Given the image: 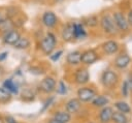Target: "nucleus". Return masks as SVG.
Segmentation results:
<instances>
[{
  "label": "nucleus",
  "instance_id": "9b49d317",
  "mask_svg": "<svg viewBox=\"0 0 132 123\" xmlns=\"http://www.w3.org/2000/svg\"><path fill=\"white\" fill-rule=\"evenodd\" d=\"M62 38L66 41H70L71 39L74 38V29H73V24H67L63 31H62Z\"/></svg>",
  "mask_w": 132,
  "mask_h": 123
},
{
  "label": "nucleus",
  "instance_id": "2f4dec72",
  "mask_svg": "<svg viewBox=\"0 0 132 123\" xmlns=\"http://www.w3.org/2000/svg\"><path fill=\"white\" fill-rule=\"evenodd\" d=\"M7 57V53L6 52H3V53H0V61H3L5 60Z\"/></svg>",
  "mask_w": 132,
  "mask_h": 123
},
{
  "label": "nucleus",
  "instance_id": "a211bd4d",
  "mask_svg": "<svg viewBox=\"0 0 132 123\" xmlns=\"http://www.w3.org/2000/svg\"><path fill=\"white\" fill-rule=\"evenodd\" d=\"M73 29H74V38L80 39V38L86 37L87 33L81 24H73Z\"/></svg>",
  "mask_w": 132,
  "mask_h": 123
},
{
  "label": "nucleus",
  "instance_id": "473e14b6",
  "mask_svg": "<svg viewBox=\"0 0 132 123\" xmlns=\"http://www.w3.org/2000/svg\"><path fill=\"white\" fill-rule=\"evenodd\" d=\"M127 83H128V86H129V90L132 91V75L130 76L129 81H127Z\"/></svg>",
  "mask_w": 132,
  "mask_h": 123
},
{
  "label": "nucleus",
  "instance_id": "c9c22d12",
  "mask_svg": "<svg viewBox=\"0 0 132 123\" xmlns=\"http://www.w3.org/2000/svg\"><path fill=\"white\" fill-rule=\"evenodd\" d=\"M2 20V16H1V13H0V21Z\"/></svg>",
  "mask_w": 132,
  "mask_h": 123
},
{
  "label": "nucleus",
  "instance_id": "5701e85b",
  "mask_svg": "<svg viewBox=\"0 0 132 123\" xmlns=\"http://www.w3.org/2000/svg\"><path fill=\"white\" fill-rule=\"evenodd\" d=\"M10 98H11V93L7 89H5L4 87L0 88V102L5 103V102L9 101Z\"/></svg>",
  "mask_w": 132,
  "mask_h": 123
},
{
  "label": "nucleus",
  "instance_id": "bb28decb",
  "mask_svg": "<svg viewBox=\"0 0 132 123\" xmlns=\"http://www.w3.org/2000/svg\"><path fill=\"white\" fill-rule=\"evenodd\" d=\"M62 54H63V52H62V51H59V52L55 53L54 55H52V56H51L52 61H57V60H59V58L61 57V55H62Z\"/></svg>",
  "mask_w": 132,
  "mask_h": 123
},
{
  "label": "nucleus",
  "instance_id": "6e6552de",
  "mask_svg": "<svg viewBox=\"0 0 132 123\" xmlns=\"http://www.w3.org/2000/svg\"><path fill=\"white\" fill-rule=\"evenodd\" d=\"M20 36H21L20 33H19L16 30L12 29V30H10V31H8V32L5 33V35H4V37H3V41H4L6 44L13 45V44L16 42V40L20 38Z\"/></svg>",
  "mask_w": 132,
  "mask_h": 123
},
{
  "label": "nucleus",
  "instance_id": "c85d7f7f",
  "mask_svg": "<svg viewBox=\"0 0 132 123\" xmlns=\"http://www.w3.org/2000/svg\"><path fill=\"white\" fill-rule=\"evenodd\" d=\"M128 91H130V90H129V86H128V83L125 82V83H124V86H123V93H124L125 96L128 95Z\"/></svg>",
  "mask_w": 132,
  "mask_h": 123
},
{
  "label": "nucleus",
  "instance_id": "b1692460",
  "mask_svg": "<svg viewBox=\"0 0 132 123\" xmlns=\"http://www.w3.org/2000/svg\"><path fill=\"white\" fill-rule=\"evenodd\" d=\"M108 103V99L104 96H97L93 99V104L95 106H104Z\"/></svg>",
  "mask_w": 132,
  "mask_h": 123
},
{
  "label": "nucleus",
  "instance_id": "393cba45",
  "mask_svg": "<svg viewBox=\"0 0 132 123\" xmlns=\"http://www.w3.org/2000/svg\"><path fill=\"white\" fill-rule=\"evenodd\" d=\"M116 107L119 110V112L124 113V114H127V113H129L131 111L129 104L126 103V102H124V101H118L116 103Z\"/></svg>",
  "mask_w": 132,
  "mask_h": 123
},
{
  "label": "nucleus",
  "instance_id": "e433bc0d",
  "mask_svg": "<svg viewBox=\"0 0 132 123\" xmlns=\"http://www.w3.org/2000/svg\"><path fill=\"white\" fill-rule=\"evenodd\" d=\"M57 2H61V1H63V0H56Z\"/></svg>",
  "mask_w": 132,
  "mask_h": 123
},
{
  "label": "nucleus",
  "instance_id": "f8f14e48",
  "mask_svg": "<svg viewBox=\"0 0 132 123\" xmlns=\"http://www.w3.org/2000/svg\"><path fill=\"white\" fill-rule=\"evenodd\" d=\"M131 59L129 57V55L127 54H121L117 57L116 59V66L119 67V68H125L129 65Z\"/></svg>",
  "mask_w": 132,
  "mask_h": 123
},
{
  "label": "nucleus",
  "instance_id": "72a5a7b5",
  "mask_svg": "<svg viewBox=\"0 0 132 123\" xmlns=\"http://www.w3.org/2000/svg\"><path fill=\"white\" fill-rule=\"evenodd\" d=\"M50 123H60V122H58V121H56V120L54 119V120H52V121H51Z\"/></svg>",
  "mask_w": 132,
  "mask_h": 123
},
{
  "label": "nucleus",
  "instance_id": "f3484780",
  "mask_svg": "<svg viewBox=\"0 0 132 123\" xmlns=\"http://www.w3.org/2000/svg\"><path fill=\"white\" fill-rule=\"evenodd\" d=\"M80 55L81 53H79L78 51L69 53L67 55V62L70 64H78L80 62Z\"/></svg>",
  "mask_w": 132,
  "mask_h": 123
},
{
  "label": "nucleus",
  "instance_id": "423d86ee",
  "mask_svg": "<svg viewBox=\"0 0 132 123\" xmlns=\"http://www.w3.org/2000/svg\"><path fill=\"white\" fill-rule=\"evenodd\" d=\"M58 22V18L57 16L55 14V12L53 11H45L42 16V23L48 27V28H52L54 27Z\"/></svg>",
  "mask_w": 132,
  "mask_h": 123
},
{
  "label": "nucleus",
  "instance_id": "39448f33",
  "mask_svg": "<svg viewBox=\"0 0 132 123\" xmlns=\"http://www.w3.org/2000/svg\"><path fill=\"white\" fill-rule=\"evenodd\" d=\"M77 96L81 101H90L95 97V91L90 88H80L77 91Z\"/></svg>",
  "mask_w": 132,
  "mask_h": 123
},
{
  "label": "nucleus",
  "instance_id": "f704fd0d",
  "mask_svg": "<svg viewBox=\"0 0 132 123\" xmlns=\"http://www.w3.org/2000/svg\"><path fill=\"white\" fill-rule=\"evenodd\" d=\"M0 123H3V121H2V119L0 118Z\"/></svg>",
  "mask_w": 132,
  "mask_h": 123
},
{
  "label": "nucleus",
  "instance_id": "4be33fe9",
  "mask_svg": "<svg viewBox=\"0 0 132 123\" xmlns=\"http://www.w3.org/2000/svg\"><path fill=\"white\" fill-rule=\"evenodd\" d=\"M111 119L113 120L114 123H128L125 114L124 113H121V112H114V113H112Z\"/></svg>",
  "mask_w": 132,
  "mask_h": 123
},
{
  "label": "nucleus",
  "instance_id": "aec40b11",
  "mask_svg": "<svg viewBox=\"0 0 132 123\" xmlns=\"http://www.w3.org/2000/svg\"><path fill=\"white\" fill-rule=\"evenodd\" d=\"M29 45H30V41H29V39L26 38V37H21V36H20V38L16 40V42L13 44V47H14L15 49H18V50H24V49H27Z\"/></svg>",
  "mask_w": 132,
  "mask_h": 123
},
{
  "label": "nucleus",
  "instance_id": "dca6fc26",
  "mask_svg": "<svg viewBox=\"0 0 132 123\" xmlns=\"http://www.w3.org/2000/svg\"><path fill=\"white\" fill-rule=\"evenodd\" d=\"M80 107V101L79 99H70L67 103H66V111L68 113H76Z\"/></svg>",
  "mask_w": 132,
  "mask_h": 123
},
{
  "label": "nucleus",
  "instance_id": "1a4fd4ad",
  "mask_svg": "<svg viewBox=\"0 0 132 123\" xmlns=\"http://www.w3.org/2000/svg\"><path fill=\"white\" fill-rule=\"evenodd\" d=\"M97 59H98L97 54H96L94 51H92V50L86 51V52H84V53L80 55V62H82V63H85V64H92V63H94Z\"/></svg>",
  "mask_w": 132,
  "mask_h": 123
},
{
  "label": "nucleus",
  "instance_id": "ddd939ff",
  "mask_svg": "<svg viewBox=\"0 0 132 123\" xmlns=\"http://www.w3.org/2000/svg\"><path fill=\"white\" fill-rule=\"evenodd\" d=\"M103 50L106 54L108 55H111V54H114L118 52L119 50V44L117 41L114 40H108L106 41L104 44H103Z\"/></svg>",
  "mask_w": 132,
  "mask_h": 123
},
{
  "label": "nucleus",
  "instance_id": "4468645a",
  "mask_svg": "<svg viewBox=\"0 0 132 123\" xmlns=\"http://www.w3.org/2000/svg\"><path fill=\"white\" fill-rule=\"evenodd\" d=\"M112 113H113V111H112L111 107H109V106L103 107L102 111L100 112V116H99L100 121H101L102 123H107V122H109V121L111 120Z\"/></svg>",
  "mask_w": 132,
  "mask_h": 123
},
{
  "label": "nucleus",
  "instance_id": "c756f323",
  "mask_svg": "<svg viewBox=\"0 0 132 123\" xmlns=\"http://www.w3.org/2000/svg\"><path fill=\"white\" fill-rule=\"evenodd\" d=\"M127 21H128L129 25H131V26H132V9H130V10H129V12H128Z\"/></svg>",
  "mask_w": 132,
  "mask_h": 123
},
{
  "label": "nucleus",
  "instance_id": "412c9836",
  "mask_svg": "<svg viewBox=\"0 0 132 123\" xmlns=\"http://www.w3.org/2000/svg\"><path fill=\"white\" fill-rule=\"evenodd\" d=\"M4 88L7 89L10 93H18L19 92V88H18V85L12 81V80H6L4 82Z\"/></svg>",
  "mask_w": 132,
  "mask_h": 123
},
{
  "label": "nucleus",
  "instance_id": "f03ea898",
  "mask_svg": "<svg viewBox=\"0 0 132 123\" xmlns=\"http://www.w3.org/2000/svg\"><path fill=\"white\" fill-rule=\"evenodd\" d=\"M100 25H101V28H102V30L105 32V33H107V34H114V33H117V26H116V24H114V22H113V19H112V17L111 16H109V14H105V16H103L102 18H101V20H100Z\"/></svg>",
  "mask_w": 132,
  "mask_h": 123
},
{
  "label": "nucleus",
  "instance_id": "6ab92c4d",
  "mask_svg": "<svg viewBox=\"0 0 132 123\" xmlns=\"http://www.w3.org/2000/svg\"><path fill=\"white\" fill-rule=\"evenodd\" d=\"M55 120L60 123H68L70 121V115L68 112H58L55 114Z\"/></svg>",
  "mask_w": 132,
  "mask_h": 123
},
{
  "label": "nucleus",
  "instance_id": "9d476101",
  "mask_svg": "<svg viewBox=\"0 0 132 123\" xmlns=\"http://www.w3.org/2000/svg\"><path fill=\"white\" fill-rule=\"evenodd\" d=\"M90 79V75H89V71L87 69H78L75 73V82L77 84H86L88 83Z\"/></svg>",
  "mask_w": 132,
  "mask_h": 123
},
{
  "label": "nucleus",
  "instance_id": "0eeeda50",
  "mask_svg": "<svg viewBox=\"0 0 132 123\" xmlns=\"http://www.w3.org/2000/svg\"><path fill=\"white\" fill-rule=\"evenodd\" d=\"M56 88V82L53 78H44L40 83V89L45 93H51Z\"/></svg>",
  "mask_w": 132,
  "mask_h": 123
},
{
  "label": "nucleus",
  "instance_id": "cd10ccee",
  "mask_svg": "<svg viewBox=\"0 0 132 123\" xmlns=\"http://www.w3.org/2000/svg\"><path fill=\"white\" fill-rule=\"evenodd\" d=\"M58 92L61 93V94H64V93L66 92V86L64 85L63 82H60V84H59V88H58Z\"/></svg>",
  "mask_w": 132,
  "mask_h": 123
},
{
  "label": "nucleus",
  "instance_id": "a878e982",
  "mask_svg": "<svg viewBox=\"0 0 132 123\" xmlns=\"http://www.w3.org/2000/svg\"><path fill=\"white\" fill-rule=\"evenodd\" d=\"M87 24L90 26V27H94L98 24V19L95 17V16H92L90 18L87 19Z\"/></svg>",
  "mask_w": 132,
  "mask_h": 123
},
{
  "label": "nucleus",
  "instance_id": "f257e3e1",
  "mask_svg": "<svg viewBox=\"0 0 132 123\" xmlns=\"http://www.w3.org/2000/svg\"><path fill=\"white\" fill-rule=\"evenodd\" d=\"M56 42H57V40H56L55 35L52 33H47L46 36L43 37L40 42V49L44 54L50 55L53 52V50L55 49Z\"/></svg>",
  "mask_w": 132,
  "mask_h": 123
},
{
  "label": "nucleus",
  "instance_id": "7ed1b4c3",
  "mask_svg": "<svg viewBox=\"0 0 132 123\" xmlns=\"http://www.w3.org/2000/svg\"><path fill=\"white\" fill-rule=\"evenodd\" d=\"M112 19H113V22L119 30L127 31L129 29V23L127 21V18L123 14V12H121V11L114 12L112 16Z\"/></svg>",
  "mask_w": 132,
  "mask_h": 123
},
{
  "label": "nucleus",
  "instance_id": "7c9ffc66",
  "mask_svg": "<svg viewBox=\"0 0 132 123\" xmlns=\"http://www.w3.org/2000/svg\"><path fill=\"white\" fill-rule=\"evenodd\" d=\"M5 120H6V122H7V123H16L15 119H14L13 117H11V116L6 117V118H5Z\"/></svg>",
  "mask_w": 132,
  "mask_h": 123
},
{
  "label": "nucleus",
  "instance_id": "2eb2a0df",
  "mask_svg": "<svg viewBox=\"0 0 132 123\" xmlns=\"http://www.w3.org/2000/svg\"><path fill=\"white\" fill-rule=\"evenodd\" d=\"M13 22L9 19V18H2V20L0 21V32H8L10 30L13 29Z\"/></svg>",
  "mask_w": 132,
  "mask_h": 123
},
{
  "label": "nucleus",
  "instance_id": "20e7f679",
  "mask_svg": "<svg viewBox=\"0 0 132 123\" xmlns=\"http://www.w3.org/2000/svg\"><path fill=\"white\" fill-rule=\"evenodd\" d=\"M101 80H102V83H103L104 86H106V87H112L117 83L118 76H117V74L113 71H111V70H105L102 73Z\"/></svg>",
  "mask_w": 132,
  "mask_h": 123
}]
</instances>
